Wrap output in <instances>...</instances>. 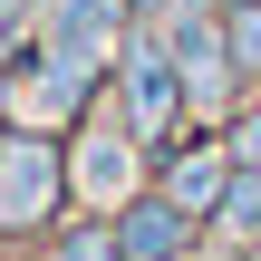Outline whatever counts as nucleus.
I'll return each mask as SVG.
<instances>
[{"label":"nucleus","mask_w":261,"mask_h":261,"mask_svg":"<svg viewBox=\"0 0 261 261\" xmlns=\"http://www.w3.org/2000/svg\"><path fill=\"white\" fill-rule=\"evenodd\" d=\"M68 194H77V184H68L58 126L10 116V126H0V242H48V223H58Z\"/></svg>","instance_id":"nucleus-1"},{"label":"nucleus","mask_w":261,"mask_h":261,"mask_svg":"<svg viewBox=\"0 0 261 261\" xmlns=\"http://www.w3.org/2000/svg\"><path fill=\"white\" fill-rule=\"evenodd\" d=\"M116 107H126V126H136L145 145H155V136H174V126L194 116L174 19H126V39H116Z\"/></svg>","instance_id":"nucleus-2"},{"label":"nucleus","mask_w":261,"mask_h":261,"mask_svg":"<svg viewBox=\"0 0 261 261\" xmlns=\"http://www.w3.org/2000/svg\"><path fill=\"white\" fill-rule=\"evenodd\" d=\"M136 174H145V136L126 126V107H87V116L68 126V184H77V203L116 213V203L145 194Z\"/></svg>","instance_id":"nucleus-3"},{"label":"nucleus","mask_w":261,"mask_h":261,"mask_svg":"<svg viewBox=\"0 0 261 261\" xmlns=\"http://www.w3.org/2000/svg\"><path fill=\"white\" fill-rule=\"evenodd\" d=\"M174 48H184V97H194V126H213V116L232 107V87H242V68H232V39H223V19H213V10L174 19Z\"/></svg>","instance_id":"nucleus-4"},{"label":"nucleus","mask_w":261,"mask_h":261,"mask_svg":"<svg viewBox=\"0 0 261 261\" xmlns=\"http://www.w3.org/2000/svg\"><path fill=\"white\" fill-rule=\"evenodd\" d=\"M232 174H242V165H232V145L194 126V136H184V145L165 155V174H155V184H165V194H174V203H184V213H194V223L213 232V203L232 194Z\"/></svg>","instance_id":"nucleus-5"},{"label":"nucleus","mask_w":261,"mask_h":261,"mask_svg":"<svg viewBox=\"0 0 261 261\" xmlns=\"http://www.w3.org/2000/svg\"><path fill=\"white\" fill-rule=\"evenodd\" d=\"M194 213L165 194V184H145L136 203H116V242H126V261H194Z\"/></svg>","instance_id":"nucleus-6"},{"label":"nucleus","mask_w":261,"mask_h":261,"mask_svg":"<svg viewBox=\"0 0 261 261\" xmlns=\"http://www.w3.org/2000/svg\"><path fill=\"white\" fill-rule=\"evenodd\" d=\"M213 242H223V252H252V242H261V165H242L232 194L213 203Z\"/></svg>","instance_id":"nucleus-7"},{"label":"nucleus","mask_w":261,"mask_h":261,"mask_svg":"<svg viewBox=\"0 0 261 261\" xmlns=\"http://www.w3.org/2000/svg\"><path fill=\"white\" fill-rule=\"evenodd\" d=\"M39 261H126V242H116V213H97V203H87L68 232H48V242H39Z\"/></svg>","instance_id":"nucleus-8"},{"label":"nucleus","mask_w":261,"mask_h":261,"mask_svg":"<svg viewBox=\"0 0 261 261\" xmlns=\"http://www.w3.org/2000/svg\"><path fill=\"white\" fill-rule=\"evenodd\" d=\"M223 39H232L242 87H261V0H223Z\"/></svg>","instance_id":"nucleus-9"},{"label":"nucleus","mask_w":261,"mask_h":261,"mask_svg":"<svg viewBox=\"0 0 261 261\" xmlns=\"http://www.w3.org/2000/svg\"><path fill=\"white\" fill-rule=\"evenodd\" d=\"M223 145H232V165H261V107H242V116L223 126Z\"/></svg>","instance_id":"nucleus-10"}]
</instances>
